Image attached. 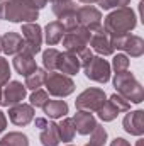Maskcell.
<instances>
[{"label": "cell", "instance_id": "f1b7e54d", "mask_svg": "<svg viewBox=\"0 0 144 146\" xmlns=\"http://www.w3.org/2000/svg\"><path fill=\"white\" fill-rule=\"evenodd\" d=\"M29 100H31V106H32V107H44V104L49 100V95H48L46 90L37 88V90H32Z\"/></svg>", "mask_w": 144, "mask_h": 146}, {"label": "cell", "instance_id": "e575fe53", "mask_svg": "<svg viewBox=\"0 0 144 146\" xmlns=\"http://www.w3.org/2000/svg\"><path fill=\"white\" fill-rule=\"evenodd\" d=\"M31 9H34V10H39V9H42V7H46L48 5V0H24Z\"/></svg>", "mask_w": 144, "mask_h": 146}, {"label": "cell", "instance_id": "8992f818", "mask_svg": "<svg viewBox=\"0 0 144 146\" xmlns=\"http://www.w3.org/2000/svg\"><path fill=\"white\" fill-rule=\"evenodd\" d=\"M90 36H92V33H90L88 29L81 27V26H78V27L73 29V31H68V33L63 36V39H61L65 51L73 53V54H78L80 51H83V49L87 48V44H88V41H90Z\"/></svg>", "mask_w": 144, "mask_h": 146}, {"label": "cell", "instance_id": "ee69618b", "mask_svg": "<svg viewBox=\"0 0 144 146\" xmlns=\"http://www.w3.org/2000/svg\"><path fill=\"white\" fill-rule=\"evenodd\" d=\"M85 146H92V145H85Z\"/></svg>", "mask_w": 144, "mask_h": 146}, {"label": "cell", "instance_id": "d6a6232c", "mask_svg": "<svg viewBox=\"0 0 144 146\" xmlns=\"http://www.w3.org/2000/svg\"><path fill=\"white\" fill-rule=\"evenodd\" d=\"M9 80H10V66H9V61L0 56V87H3L5 83H9Z\"/></svg>", "mask_w": 144, "mask_h": 146}, {"label": "cell", "instance_id": "7402d4cb", "mask_svg": "<svg viewBox=\"0 0 144 146\" xmlns=\"http://www.w3.org/2000/svg\"><path fill=\"white\" fill-rule=\"evenodd\" d=\"M58 133H59V141H65V143L73 141L76 131H75L73 121L70 119V117H63V121L58 124Z\"/></svg>", "mask_w": 144, "mask_h": 146}, {"label": "cell", "instance_id": "9c48e42d", "mask_svg": "<svg viewBox=\"0 0 144 146\" xmlns=\"http://www.w3.org/2000/svg\"><path fill=\"white\" fill-rule=\"evenodd\" d=\"M20 33H22L20 36L24 37V42H26V49L32 54H37L41 51V44H42L41 26L36 22H26V24H22Z\"/></svg>", "mask_w": 144, "mask_h": 146}, {"label": "cell", "instance_id": "83f0119b", "mask_svg": "<svg viewBox=\"0 0 144 146\" xmlns=\"http://www.w3.org/2000/svg\"><path fill=\"white\" fill-rule=\"evenodd\" d=\"M105 141H107V131H105V127H102L100 124H97V126L93 127V131L90 133V143H88V145L104 146Z\"/></svg>", "mask_w": 144, "mask_h": 146}, {"label": "cell", "instance_id": "60d3db41", "mask_svg": "<svg viewBox=\"0 0 144 146\" xmlns=\"http://www.w3.org/2000/svg\"><path fill=\"white\" fill-rule=\"evenodd\" d=\"M136 146H144V139H139V141H137V145Z\"/></svg>", "mask_w": 144, "mask_h": 146}, {"label": "cell", "instance_id": "4dcf8cb0", "mask_svg": "<svg viewBox=\"0 0 144 146\" xmlns=\"http://www.w3.org/2000/svg\"><path fill=\"white\" fill-rule=\"evenodd\" d=\"M112 104H114V107L119 110V112H127V110H131V102H127L124 97H120L119 94H114V95H110V99H108Z\"/></svg>", "mask_w": 144, "mask_h": 146}, {"label": "cell", "instance_id": "6da1fadb", "mask_svg": "<svg viewBox=\"0 0 144 146\" xmlns=\"http://www.w3.org/2000/svg\"><path fill=\"white\" fill-rule=\"evenodd\" d=\"M136 26H137V17L132 12V9L120 7V9L110 12L107 17L104 19V26L102 27L107 31V34L112 39V37L129 34Z\"/></svg>", "mask_w": 144, "mask_h": 146}, {"label": "cell", "instance_id": "ffe728a7", "mask_svg": "<svg viewBox=\"0 0 144 146\" xmlns=\"http://www.w3.org/2000/svg\"><path fill=\"white\" fill-rule=\"evenodd\" d=\"M42 110L48 119H63L68 114V104L65 100H48Z\"/></svg>", "mask_w": 144, "mask_h": 146}, {"label": "cell", "instance_id": "30bf717a", "mask_svg": "<svg viewBox=\"0 0 144 146\" xmlns=\"http://www.w3.org/2000/svg\"><path fill=\"white\" fill-rule=\"evenodd\" d=\"M76 19H78V26L88 29L90 33H93L95 29H98L102 26V14L98 9L92 7V5H83L76 9Z\"/></svg>", "mask_w": 144, "mask_h": 146}, {"label": "cell", "instance_id": "d6986e66", "mask_svg": "<svg viewBox=\"0 0 144 146\" xmlns=\"http://www.w3.org/2000/svg\"><path fill=\"white\" fill-rule=\"evenodd\" d=\"M65 34H66V31L59 21H53L44 27V41L48 42V46H54V44L61 42Z\"/></svg>", "mask_w": 144, "mask_h": 146}, {"label": "cell", "instance_id": "f35d334b", "mask_svg": "<svg viewBox=\"0 0 144 146\" xmlns=\"http://www.w3.org/2000/svg\"><path fill=\"white\" fill-rule=\"evenodd\" d=\"M80 2H81V3H88V5H90V3H93V2H97V0H80Z\"/></svg>", "mask_w": 144, "mask_h": 146}, {"label": "cell", "instance_id": "7bdbcfd3", "mask_svg": "<svg viewBox=\"0 0 144 146\" xmlns=\"http://www.w3.org/2000/svg\"><path fill=\"white\" fill-rule=\"evenodd\" d=\"M0 51H2V36H0Z\"/></svg>", "mask_w": 144, "mask_h": 146}, {"label": "cell", "instance_id": "2e32d148", "mask_svg": "<svg viewBox=\"0 0 144 146\" xmlns=\"http://www.w3.org/2000/svg\"><path fill=\"white\" fill-rule=\"evenodd\" d=\"M71 121H73V126H75V131L78 134H83V136L90 134L93 131V127L97 126V121H95L93 114L88 112V110H78L73 115Z\"/></svg>", "mask_w": 144, "mask_h": 146}, {"label": "cell", "instance_id": "d4e9b609", "mask_svg": "<svg viewBox=\"0 0 144 146\" xmlns=\"http://www.w3.org/2000/svg\"><path fill=\"white\" fill-rule=\"evenodd\" d=\"M59 53L58 49L54 48H49L42 53V65H44V70L46 72H56V66H58V58H59Z\"/></svg>", "mask_w": 144, "mask_h": 146}, {"label": "cell", "instance_id": "e0dca14e", "mask_svg": "<svg viewBox=\"0 0 144 146\" xmlns=\"http://www.w3.org/2000/svg\"><path fill=\"white\" fill-rule=\"evenodd\" d=\"M26 48L24 37L20 36L19 33H5L2 36V51L9 56H15L17 53H20Z\"/></svg>", "mask_w": 144, "mask_h": 146}, {"label": "cell", "instance_id": "ac0fdd59", "mask_svg": "<svg viewBox=\"0 0 144 146\" xmlns=\"http://www.w3.org/2000/svg\"><path fill=\"white\" fill-rule=\"evenodd\" d=\"M80 68H81V65H80V60H78V56H76V54L68 53V51L59 53L58 66H56V70H58L59 73L71 76V75H76V73L80 72Z\"/></svg>", "mask_w": 144, "mask_h": 146}, {"label": "cell", "instance_id": "d590c367", "mask_svg": "<svg viewBox=\"0 0 144 146\" xmlns=\"http://www.w3.org/2000/svg\"><path fill=\"white\" fill-rule=\"evenodd\" d=\"M110 146H131V145H129V141H126L124 138H115V139L110 143Z\"/></svg>", "mask_w": 144, "mask_h": 146}, {"label": "cell", "instance_id": "9a60e30c", "mask_svg": "<svg viewBox=\"0 0 144 146\" xmlns=\"http://www.w3.org/2000/svg\"><path fill=\"white\" fill-rule=\"evenodd\" d=\"M126 133L132 136H143L144 134V112L143 110H127V115L122 121Z\"/></svg>", "mask_w": 144, "mask_h": 146}, {"label": "cell", "instance_id": "5b68a950", "mask_svg": "<svg viewBox=\"0 0 144 146\" xmlns=\"http://www.w3.org/2000/svg\"><path fill=\"white\" fill-rule=\"evenodd\" d=\"M105 102H107V95H105V92H104L102 88H95V87H92V88L83 90V92L76 97L75 106H76V109L78 110L97 112V110L100 109Z\"/></svg>", "mask_w": 144, "mask_h": 146}, {"label": "cell", "instance_id": "ab89813d", "mask_svg": "<svg viewBox=\"0 0 144 146\" xmlns=\"http://www.w3.org/2000/svg\"><path fill=\"white\" fill-rule=\"evenodd\" d=\"M59 2H70V0H51V3H59Z\"/></svg>", "mask_w": 144, "mask_h": 146}, {"label": "cell", "instance_id": "f546056e", "mask_svg": "<svg viewBox=\"0 0 144 146\" xmlns=\"http://www.w3.org/2000/svg\"><path fill=\"white\" fill-rule=\"evenodd\" d=\"M115 73H122L126 70H129V58L127 54H115L114 60H112V66Z\"/></svg>", "mask_w": 144, "mask_h": 146}, {"label": "cell", "instance_id": "f6af8a7d", "mask_svg": "<svg viewBox=\"0 0 144 146\" xmlns=\"http://www.w3.org/2000/svg\"><path fill=\"white\" fill-rule=\"evenodd\" d=\"M0 146H3V145H2V143H0Z\"/></svg>", "mask_w": 144, "mask_h": 146}, {"label": "cell", "instance_id": "cb8c5ba5", "mask_svg": "<svg viewBox=\"0 0 144 146\" xmlns=\"http://www.w3.org/2000/svg\"><path fill=\"white\" fill-rule=\"evenodd\" d=\"M76 3L70 0V2H59V3H53V14L61 21V19H65V17H68V15H73V14H76Z\"/></svg>", "mask_w": 144, "mask_h": 146}, {"label": "cell", "instance_id": "603a6c76", "mask_svg": "<svg viewBox=\"0 0 144 146\" xmlns=\"http://www.w3.org/2000/svg\"><path fill=\"white\" fill-rule=\"evenodd\" d=\"M46 76H48V72L42 70V68H36V72H32L29 76H26V88L29 90H37L42 87V83L46 82Z\"/></svg>", "mask_w": 144, "mask_h": 146}, {"label": "cell", "instance_id": "b9f144b4", "mask_svg": "<svg viewBox=\"0 0 144 146\" xmlns=\"http://www.w3.org/2000/svg\"><path fill=\"white\" fill-rule=\"evenodd\" d=\"M0 106H2V88H0Z\"/></svg>", "mask_w": 144, "mask_h": 146}, {"label": "cell", "instance_id": "8d00e7d4", "mask_svg": "<svg viewBox=\"0 0 144 146\" xmlns=\"http://www.w3.org/2000/svg\"><path fill=\"white\" fill-rule=\"evenodd\" d=\"M46 124H48V117H36V127L37 129H42Z\"/></svg>", "mask_w": 144, "mask_h": 146}, {"label": "cell", "instance_id": "52a82bcc", "mask_svg": "<svg viewBox=\"0 0 144 146\" xmlns=\"http://www.w3.org/2000/svg\"><path fill=\"white\" fill-rule=\"evenodd\" d=\"M112 46L114 49H122L132 58H141L144 53V41L143 37L134 36V34H126V36L112 37Z\"/></svg>", "mask_w": 144, "mask_h": 146}, {"label": "cell", "instance_id": "1f68e13d", "mask_svg": "<svg viewBox=\"0 0 144 146\" xmlns=\"http://www.w3.org/2000/svg\"><path fill=\"white\" fill-rule=\"evenodd\" d=\"M131 0H97V3L100 5V9L108 10V9H120V7H127Z\"/></svg>", "mask_w": 144, "mask_h": 146}, {"label": "cell", "instance_id": "7a4b0ae2", "mask_svg": "<svg viewBox=\"0 0 144 146\" xmlns=\"http://www.w3.org/2000/svg\"><path fill=\"white\" fill-rule=\"evenodd\" d=\"M114 88L127 102L141 104L144 100L143 85L136 80V76L129 70H126V72H122V73H115V76H114Z\"/></svg>", "mask_w": 144, "mask_h": 146}, {"label": "cell", "instance_id": "277c9868", "mask_svg": "<svg viewBox=\"0 0 144 146\" xmlns=\"http://www.w3.org/2000/svg\"><path fill=\"white\" fill-rule=\"evenodd\" d=\"M46 92L53 97H68L75 92V82L68 75L58 72H49L46 76Z\"/></svg>", "mask_w": 144, "mask_h": 146}, {"label": "cell", "instance_id": "5bb4252c", "mask_svg": "<svg viewBox=\"0 0 144 146\" xmlns=\"http://www.w3.org/2000/svg\"><path fill=\"white\" fill-rule=\"evenodd\" d=\"M14 68H15V72L19 73V75L29 76L32 72H36V68H37L34 54L29 53V51L24 48L20 53H17V54L14 56Z\"/></svg>", "mask_w": 144, "mask_h": 146}, {"label": "cell", "instance_id": "7c38bea8", "mask_svg": "<svg viewBox=\"0 0 144 146\" xmlns=\"http://www.w3.org/2000/svg\"><path fill=\"white\" fill-rule=\"evenodd\" d=\"M88 44L92 46V49L102 56H110L114 54V46H112V41H110V36L107 34V31L100 26L98 29H95L90 36V41Z\"/></svg>", "mask_w": 144, "mask_h": 146}, {"label": "cell", "instance_id": "44dd1931", "mask_svg": "<svg viewBox=\"0 0 144 146\" xmlns=\"http://www.w3.org/2000/svg\"><path fill=\"white\" fill-rule=\"evenodd\" d=\"M41 145L42 146H58L59 145V133H58V124L48 121V124L41 129Z\"/></svg>", "mask_w": 144, "mask_h": 146}, {"label": "cell", "instance_id": "4fadbf2b", "mask_svg": "<svg viewBox=\"0 0 144 146\" xmlns=\"http://www.w3.org/2000/svg\"><path fill=\"white\" fill-rule=\"evenodd\" d=\"M9 119L15 126H27L34 119V107L31 104H15L9 107Z\"/></svg>", "mask_w": 144, "mask_h": 146}, {"label": "cell", "instance_id": "74e56055", "mask_svg": "<svg viewBox=\"0 0 144 146\" xmlns=\"http://www.w3.org/2000/svg\"><path fill=\"white\" fill-rule=\"evenodd\" d=\"M5 127H7V117H5V114L0 110V133H3Z\"/></svg>", "mask_w": 144, "mask_h": 146}, {"label": "cell", "instance_id": "484cf974", "mask_svg": "<svg viewBox=\"0 0 144 146\" xmlns=\"http://www.w3.org/2000/svg\"><path fill=\"white\" fill-rule=\"evenodd\" d=\"M0 143L3 146H29V139H27L26 134L14 131V133L5 134V136L0 139Z\"/></svg>", "mask_w": 144, "mask_h": 146}, {"label": "cell", "instance_id": "836d02e7", "mask_svg": "<svg viewBox=\"0 0 144 146\" xmlns=\"http://www.w3.org/2000/svg\"><path fill=\"white\" fill-rule=\"evenodd\" d=\"M76 56H78V60H80V65H81V66L88 65V63H90V60L93 58V54H92V49H90V48H85V49H83V51H80Z\"/></svg>", "mask_w": 144, "mask_h": 146}, {"label": "cell", "instance_id": "bcb514c9", "mask_svg": "<svg viewBox=\"0 0 144 146\" xmlns=\"http://www.w3.org/2000/svg\"><path fill=\"white\" fill-rule=\"evenodd\" d=\"M68 146H73V145H68Z\"/></svg>", "mask_w": 144, "mask_h": 146}, {"label": "cell", "instance_id": "8fae6325", "mask_svg": "<svg viewBox=\"0 0 144 146\" xmlns=\"http://www.w3.org/2000/svg\"><path fill=\"white\" fill-rule=\"evenodd\" d=\"M5 85L7 87L2 90V106L12 107L15 104H20L26 99V94H27L26 85H22L20 82H9Z\"/></svg>", "mask_w": 144, "mask_h": 146}, {"label": "cell", "instance_id": "3957f363", "mask_svg": "<svg viewBox=\"0 0 144 146\" xmlns=\"http://www.w3.org/2000/svg\"><path fill=\"white\" fill-rule=\"evenodd\" d=\"M37 10L31 9L24 0H0V19L10 22H36Z\"/></svg>", "mask_w": 144, "mask_h": 146}, {"label": "cell", "instance_id": "ba28073f", "mask_svg": "<svg viewBox=\"0 0 144 146\" xmlns=\"http://www.w3.org/2000/svg\"><path fill=\"white\" fill-rule=\"evenodd\" d=\"M87 78L93 80V82H98V83H107L110 80V65H108L107 60H104L102 56H93L90 60L88 65L83 66Z\"/></svg>", "mask_w": 144, "mask_h": 146}, {"label": "cell", "instance_id": "4316f807", "mask_svg": "<svg viewBox=\"0 0 144 146\" xmlns=\"http://www.w3.org/2000/svg\"><path fill=\"white\" fill-rule=\"evenodd\" d=\"M97 114H98V117H100L104 122H110V121H114V119L119 115V110L114 107V104H112L110 100H107L100 109L97 110Z\"/></svg>", "mask_w": 144, "mask_h": 146}]
</instances>
